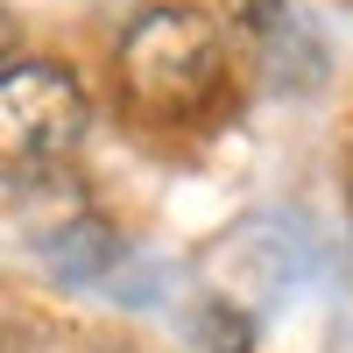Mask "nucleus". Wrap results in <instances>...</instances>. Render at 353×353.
<instances>
[{
  "mask_svg": "<svg viewBox=\"0 0 353 353\" xmlns=\"http://www.w3.org/2000/svg\"><path fill=\"white\" fill-rule=\"evenodd\" d=\"M113 71H121L128 99L156 121H191L219 99L226 85V28L205 8H141L121 43H113Z\"/></svg>",
  "mask_w": 353,
  "mask_h": 353,
  "instance_id": "obj_1",
  "label": "nucleus"
},
{
  "mask_svg": "<svg viewBox=\"0 0 353 353\" xmlns=\"http://www.w3.org/2000/svg\"><path fill=\"white\" fill-rule=\"evenodd\" d=\"M85 128H92V99L71 64L57 57L0 64V176H50L85 141Z\"/></svg>",
  "mask_w": 353,
  "mask_h": 353,
  "instance_id": "obj_2",
  "label": "nucleus"
},
{
  "mask_svg": "<svg viewBox=\"0 0 353 353\" xmlns=\"http://www.w3.org/2000/svg\"><path fill=\"white\" fill-rule=\"evenodd\" d=\"M248 50H254V64H261V78H269L276 92H311V85L325 78V50H318V36L283 8V0H261L254 8Z\"/></svg>",
  "mask_w": 353,
  "mask_h": 353,
  "instance_id": "obj_3",
  "label": "nucleus"
},
{
  "mask_svg": "<svg viewBox=\"0 0 353 353\" xmlns=\"http://www.w3.org/2000/svg\"><path fill=\"white\" fill-rule=\"evenodd\" d=\"M198 346L205 353H254V325L226 297H212V304H198Z\"/></svg>",
  "mask_w": 353,
  "mask_h": 353,
  "instance_id": "obj_4",
  "label": "nucleus"
},
{
  "mask_svg": "<svg viewBox=\"0 0 353 353\" xmlns=\"http://www.w3.org/2000/svg\"><path fill=\"white\" fill-rule=\"evenodd\" d=\"M0 64H14V21H8V8H0Z\"/></svg>",
  "mask_w": 353,
  "mask_h": 353,
  "instance_id": "obj_5",
  "label": "nucleus"
},
{
  "mask_svg": "<svg viewBox=\"0 0 353 353\" xmlns=\"http://www.w3.org/2000/svg\"><path fill=\"white\" fill-rule=\"evenodd\" d=\"M346 205H353V149H346Z\"/></svg>",
  "mask_w": 353,
  "mask_h": 353,
  "instance_id": "obj_6",
  "label": "nucleus"
}]
</instances>
